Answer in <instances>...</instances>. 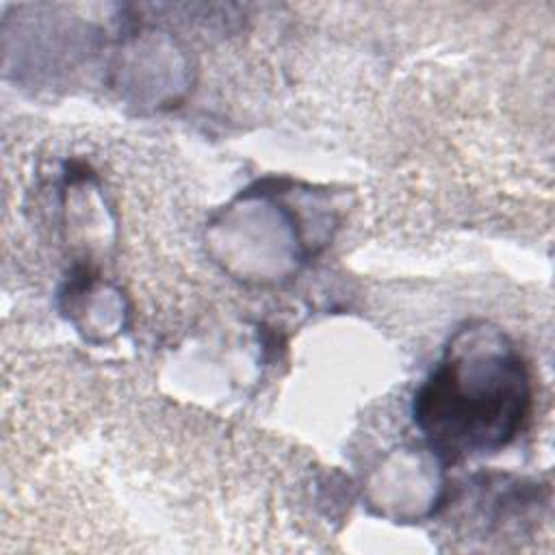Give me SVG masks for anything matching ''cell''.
<instances>
[{
    "mask_svg": "<svg viewBox=\"0 0 555 555\" xmlns=\"http://www.w3.org/2000/svg\"><path fill=\"white\" fill-rule=\"evenodd\" d=\"M529 405V379L516 351L496 332H460L440 369L416 397V421L453 455L509 442Z\"/></svg>",
    "mask_w": 555,
    "mask_h": 555,
    "instance_id": "1",
    "label": "cell"
}]
</instances>
